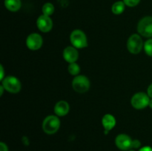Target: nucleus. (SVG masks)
Here are the masks:
<instances>
[{
    "mask_svg": "<svg viewBox=\"0 0 152 151\" xmlns=\"http://www.w3.org/2000/svg\"><path fill=\"white\" fill-rule=\"evenodd\" d=\"M141 146V142L137 139L133 140V143H132V149H138Z\"/></svg>",
    "mask_w": 152,
    "mask_h": 151,
    "instance_id": "nucleus-20",
    "label": "nucleus"
},
{
    "mask_svg": "<svg viewBox=\"0 0 152 151\" xmlns=\"http://www.w3.org/2000/svg\"><path fill=\"white\" fill-rule=\"evenodd\" d=\"M1 85L4 87V90L10 93H18L22 87L20 81L13 76L4 77V79L1 81Z\"/></svg>",
    "mask_w": 152,
    "mask_h": 151,
    "instance_id": "nucleus-3",
    "label": "nucleus"
},
{
    "mask_svg": "<svg viewBox=\"0 0 152 151\" xmlns=\"http://www.w3.org/2000/svg\"><path fill=\"white\" fill-rule=\"evenodd\" d=\"M37 25L41 32L48 33L53 28V21L50 16L42 14L37 19Z\"/></svg>",
    "mask_w": 152,
    "mask_h": 151,
    "instance_id": "nucleus-10",
    "label": "nucleus"
},
{
    "mask_svg": "<svg viewBox=\"0 0 152 151\" xmlns=\"http://www.w3.org/2000/svg\"><path fill=\"white\" fill-rule=\"evenodd\" d=\"M143 49L148 56H152V38H149L144 43Z\"/></svg>",
    "mask_w": 152,
    "mask_h": 151,
    "instance_id": "nucleus-18",
    "label": "nucleus"
},
{
    "mask_svg": "<svg viewBox=\"0 0 152 151\" xmlns=\"http://www.w3.org/2000/svg\"><path fill=\"white\" fill-rule=\"evenodd\" d=\"M123 1L126 6L132 7L137 5L140 1V0H123Z\"/></svg>",
    "mask_w": 152,
    "mask_h": 151,
    "instance_id": "nucleus-19",
    "label": "nucleus"
},
{
    "mask_svg": "<svg viewBox=\"0 0 152 151\" xmlns=\"http://www.w3.org/2000/svg\"><path fill=\"white\" fill-rule=\"evenodd\" d=\"M148 106L150 107V108H151V109H152V99H150V102H149V104H148Z\"/></svg>",
    "mask_w": 152,
    "mask_h": 151,
    "instance_id": "nucleus-25",
    "label": "nucleus"
},
{
    "mask_svg": "<svg viewBox=\"0 0 152 151\" xmlns=\"http://www.w3.org/2000/svg\"><path fill=\"white\" fill-rule=\"evenodd\" d=\"M140 35L146 38H152V16H145L140 20L137 25Z\"/></svg>",
    "mask_w": 152,
    "mask_h": 151,
    "instance_id": "nucleus-5",
    "label": "nucleus"
},
{
    "mask_svg": "<svg viewBox=\"0 0 152 151\" xmlns=\"http://www.w3.org/2000/svg\"><path fill=\"white\" fill-rule=\"evenodd\" d=\"M71 44L77 49L85 48L88 46V39L86 33L81 30H74L70 35Z\"/></svg>",
    "mask_w": 152,
    "mask_h": 151,
    "instance_id": "nucleus-2",
    "label": "nucleus"
},
{
    "mask_svg": "<svg viewBox=\"0 0 152 151\" xmlns=\"http://www.w3.org/2000/svg\"><path fill=\"white\" fill-rule=\"evenodd\" d=\"M139 151H152V147H151L150 146L142 147V148L139 150Z\"/></svg>",
    "mask_w": 152,
    "mask_h": 151,
    "instance_id": "nucleus-24",
    "label": "nucleus"
},
{
    "mask_svg": "<svg viewBox=\"0 0 152 151\" xmlns=\"http://www.w3.org/2000/svg\"><path fill=\"white\" fill-rule=\"evenodd\" d=\"M90 81L86 76H76L73 79L72 87L76 92L79 93H84L90 88Z\"/></svg>",
    "mask_w": 152,
    "mask_h": 151,
    "instance_id": "nucleus-6",
    "label": "nucleus"
},
{
    "mask_svg": "<svg viewBox=\"0 0 152 151\" xmlns=\"http://www.w3.org/2000/svg\"><path fill=\"white\" fill-rule=\"evenodd\" d=\"M43 38L40 34L37 33H31L26 39V45L31 50H37L42 46Z\"/></svg>",
    "mask_w": 152,
    "mask_h": 151,
    "instance_id": "nucleus-8",
    "label": "nucleus"
},
{
    "mask_svg": "<svg viewBox=\"0 0 152 151\" xmlns=\"http://www.w3.org/2000/svg\"><path fill=\"white\" fill-rule=\"evenodd\" d=\"M68 70L69 73L72 76H78V74L80 73V66H79V65H77L76 62L69 64Z\"/></svg>",
    "mask_w": 152,
    "mask_h": 151,
    "instance_id": "nucleus-17",
    "label": "nucleus"
},
{
    "mask_svg": "<svg viewBox=\"0 0 152 151\" xmlns=\"http://www.w3.org/2000/svg\"><path fill=\"white\" fill-rule=\"evenodd\" d=\"M102 124L106 131L109 132L116 125V119L111 114H105L102 118Z\"/></svg>",
    "mask_w": 152,
    "mask_h": 151,
    "instance_id": "nucleus-13",
    "label": "nucleus"
},
{
    "mask_svg": "<svg viewBox=\"0 0 152 151\" xmlns=\"http://www.w3.org/2000/svg\"><path fill=\"white\" fill-rule=\"evenodd\" d=\"M128 151H135L134 150H128Z\"/></svg>",
    "mask_w": 152,
    "mask_h": 151,
    "instance_id": "nucleus-26",
    "label": "nucleus"
},
{
    "mask_svg": "<svg viewBox=\"0 0 152 151\" xmlns=\"http://www.w3.org/2000/svg\"><path fill=\"white\" fill-rule=\"evenodd\" d=\"M4 4L6 8L11 12L18 11L22 6L21 0H4Z\"/></svg>",
    "mask_w": 152,
    "mask_h": 151,
    "instance_id": "nucleus-14",
    "label": "nucleus"
},
{
    "mask_svg": "<svg viewBox=\"0 0 152 151\" xmlns=\"http://www.w3.org/2000/svg\"><path fill=\"white\" fill-rule=\"evenodd\" d=\"M147 94L148 95V96H149L151 99H152V84H150V85L148 86V89H147Z\"/></svg>",
    "mask_w": 152,
    "mask_h": 151,
    "instance_id": "nucleus-23",
    "label": "nucleus"
},
{
    "mask_svg": "<svg viewBox=\"0 0 152 151\" xmlns=\"http://www.w3.org/2000/svg\"><path fill=\"white\" fill-rule=\"evenodd\" d=\"M70 106L65 101H59L54 107V113L57 116H64L69 112Z\"/></svg>",
    "mask_w": 152,
    "mask_h": 151,
    "instance_id": "nucleus-12",
    "label": "nucleus"
},
{
    "mask_svg": "<svg viewBox=\"0 0 152 151\" xmlns=\"http://www.w3.org/2000/svg\"><path fill=\"white\" fill-rule=\"evenodd\" d=\"M0 151H8V147H7V144L4 142L0 143Z\"/></svg>",
    "mask_w": 152,
    "mask_h": 151,
    "instance_id": "nucleus-21",
    "label": "nucleus"
},
{
    "mask_svg": "<svg viewBox=\"0 0 152 151\" xmlns=\"http://www.w3.org/2000/svg\"><path fill=\"white\" fill-rule=\"evenodd\" d=\"M0 71H1V74H0V80L2 81L4 78V68H3L2 65H0Z\"/></svg>",
    "mask_w": 152,
    "mask_h": 151,
    "instance_id": "nucleus-22",
    "label": "nucleus"
},
{
    "mask_svg": "<svg viewBox=\"0 0 152 151\" xmlns=\"http://www.w3.org/2000/svg\"><path fill=\"white\" fill-rule=\"evenodd\" d=\"M77 49L74 46H68L64 49L63 58L69 64L76 62L78 59L79 53Z\"/></svg>",
    "mask_w": 152,
    "mask_h": 151,
    "instance_id": "nucleus-11",
    "label": "nucleus"
},
{
    "mask_svg": "<svg viewBox=\"0 0 152 151\" xmlns=\"http://www.w3.org/2000/svg\"><path fill=\"white\" fill-rule=\"evenodd\" d=\"M143 46L144 43L139 34H133L128 39L127 47L131 53L138 54L142 50Z\"/></svg>",
    "mask_w": 152,
    "mask_h": 151,
    "instance_id": "nucleus-4",
    "label": "nucleus"
},
{
    "mask_svg": "<svg viewBox=\"0 0 152 151\" xmlns=\"http://www.w3.org/2000/svg\"><path fill=\"white\" fill-rule=\"evenodd\" d=\"M126 4L123 2V1H118L114 3L111 7V11L113 13L116 15H120L125 10Z\"/></svg>",
    "mask_w": 152,
    "mask_h": 151,
    "instance_id": "nucleus-15",
    "label": "nucleus"
},
{
    "mask_svg": "<svg viewBox=\"0 0 152 151\" xmlns=\"http://www.w3.org/2000/svg\"><path fill=\"white\" fill-rule=\"evenodd\" d=\"M60 127V120L57 115H48L42 123L43 131L48 135L56 133Z\"/></svg>",
    "mask_w": 152,
    "mask_h": 151,
    "instance_id": "nucleus-1",
    "label": "nucleus"
},
{
    "mask_svg": "<svg viewBox=\"0 0 152 151\" xmlns=\"http://www.w3.org/2000/svg\"><path fill=\"white\" fill-rule=\"evenodd\" d=\"M132 143L133 140L128 135L122 133L118 135L115 139V144L117 148L123 151H128L132 150Z\"/></svg>",
    "mask_w": 152,
    "mask_h": 151,
    "instance_id": "nucleus-9",
    "label": "nucleus"
},
{
    "mask_svg": "<svg viewBox=\"0 0 152 151\" xmlns=\"http://www.w3.org/2000/svg\"><path fill=\"white\" fill-rule=\"evenodd\" d=\"M42 10L43 14L45 16H51L54 12V6L52 3L47 2L44 4V5L42 7Z\"/></svg>",
    "mask_w": 152,
    "mask_h": 151,
    "instance_id": "nucleus-16",
    "label": "nucleus"
},
{
    "mask_svg": "<svg viewBox=\"0 0 152 151\" xmlns=\"http://www.w3.org/2000/svg\"><path fill=\"white\" fill-rule=\"evenodd\" d=\"M150 102V97L147 93L143 92L137 93L132 96L131 99V104L135 109L141 110L148 106Z\"/></svg>",
    "mask_w": 152,
    "mask_h": 151,
    "instance_id": "nucleus-7",
    "label": "nucleus"
}]
</instances>
